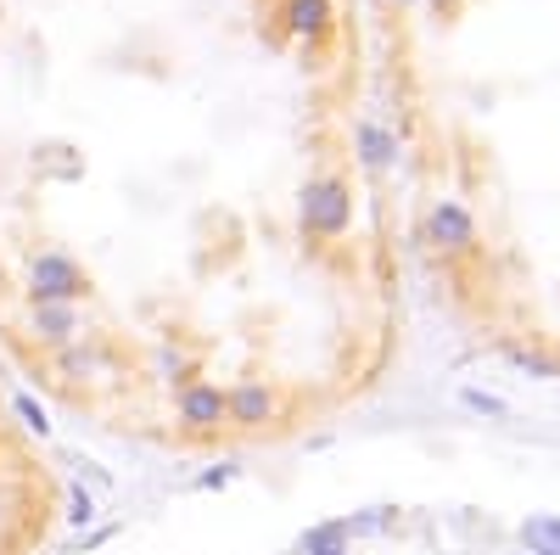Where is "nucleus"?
<instances>
[{
    "instance_id": "obj_9",
    "label": "nucleus",
    "mask_w": 560,
    "mask_h": 555,
    "mask_svg": "<svg viewBox=\"0 0 560 555\" xmlns=\"http://www.w3.org/2000/svg\"><path fill=\"white\" fill-rule=\"evenodd\" d=\"M359 158H364V169H387V163L398 158L393 135H387L382 124H359Z\"/></svg>"
},
{
    "instance_id": "obj_15",
    "label": "nucleus",
    "mask_w": 560,
    "mask_h": 555,
    "mask_svg": "<svg viewBox=\"0 0 560 555\" xmlns=\"http://www.w3.org/2000/svg\"><path fill=\"white\" fill-rule=\"evenodd\" d=\"M230 477H236V466H213V472H202V477H197V488L208 494V488H224Z\"/></svg>"
},
{
    "instance_id": "obj_11",
    "label": "nucleus",
    "mask_w": 560,
    "mask_h": 555,
    "mask_svg": "<svg viewBox=\"0 0 560 555\" xmlns=\"http://www.w3.org/2000/svg\"><path fill=\"white\" fill-rule=\"evenodd\" d=\"M12 409H18V421H23L34 438H51V415H45V404H39L34 393H18V398H12Z\"/></svg>"
},
{
    "instance_id": "obj_4",
    "label": "nucleus",
    "mask_w": 560,
    "mask_h": 555,
    "mask_svg": "<svg viewBox=\"0 0 560 555\" xmlns=\"http://www.w3.org/2000/svg\"><path fill=\"white\" fill-rule=\"evenodd\" d=\"M179 421H185V427H197V432L219 427V421H224V393H219L213 382L179 388Z\"/></svg>"
},
{
    "instance_id": "obj_2",
    "label": "nucleus",
    "mask_w": 560,
    "mask_h": 555,
    "mask_svg": "<svg viewBox=\"0 0 560 555\" xmlns=\"http://www.w3.org/2000/svg\"><path fill=\"white\" fill-rule=\"evenodd\" d=\"M298 213H303V230H314V236H342L353 219V197L342 180H314V185H303Z\"/></svg>"
},
{
    "instance_id": "obj_5",
    "label": "nucleus",
    "mask_w": 560,
    "mask_h": 555,
    "mask_svg": "<svg viewBox=\"0 0 560 555\" xmlns=\"http://www.w3.org/2000/svg\"><path fill=\"white\" fill-rule=\"evenodd\" d=\"M427 236H432L438 247H465V242L477 236V224H471V213H465L459 203H438L432 219H427Z\"/></svg>"
},
{
    "instance_id": "obj_10",
    "label": "nucleus",
    "mask_w": 560,
    "mask_h": 555,
    "mask_svg": "<svg viewBox=\"0 0 560 555\" xmlns=\"http://www.w3.org/2000/svg\"><path fill=\"white\" fill-rule=\"evenodd\" d=\"M522 544H527L533 555L560 550V517H527V522H522Z\"/></svg>"
},
{
    "instance_id": "obj_20",
    "label": "nucleus",
    "mask_w": 560,
    "mask_h": 555,
    "mask_svg": "<svg viewBox=\"0 0 560 555\" xmlns=\"http://www.w3.org/2000/svg\"><path fill=\"white\" fill-rule=\"evenodd\" d=\"M337 555H348V550H337Z\"/></svg>"
},
{
    "instance_id": "obj_13",
    "label": "nucleus",
    "mask_w": 560,
    "mask_h": 555,
    "mask_svg": "<svg viewBox=\"0 0 560 555\" xmlns=\"http://www.w3.org/2000/svg\"><path fill=\"white\" fill-rule=\"evenodd\" d=\"M68 522H73V528L96 522V499H90V488H73V494H68Z\"/></svg>"
},
{
    "instance_id": "obj_7",
    "label": "nucleus",
    "mask_w": 560,
    "mask_h": 555,
    "mask_svg": "<svg viewBox=\"0 0 560 555\" xmlns=\"http://www.w3.org/2000/svg\"><path fill=\"white\" fill-rule=\"evenodd\" d=\"M337 550H348V517L314 522V528L298 539V555H337Z\"/></svg>"
},
{
    "instance_id": "obj_14",
    "label": "nucleus",
    "mask_w": 560,
    "mask_h": 555,
    "mask_svg": "<svg viewBox=\"0 0 560 555\" xmlns=\"http://www.w3.org/2000/svg\"><path fill=\"white\" fill-rule=\"evenodd\" d=\"M393 522V511H364V517H348V539L353 533H382Z\"/></svg>"
},
{
    "instance_id": "obj_8",
    "label": "nucleus",
    "mask_w": 560,
    "mask_h": 555,
    "mask_svg": "<svg viewBox=\"0 0 560 555\" xmlns=\"http://www.w3.org/2000/svg\"><path fill=\"white\" fill-rule=\"evenodd\" d=\"M287 23H292V34L319 39L325 28H331V0H292V7H287Z\"/></svg>"
},
{
    "instance_id": "obj_12",
    "label": "nucleus",
    "mask_w": 560,
    "mask_h": 555,
    "mask_svg": "<svg viewBox=\"0 0 560 555\" xmlns=\"http://www.w3.org/2000/svg\"><path fill=\"white\" fill-rule=\"evenodd\" d=\"M459 404L477 409V415H493V421H504V415H510V404L493 398V393H482V388H459Z\"/></svg>"
},
{
    "instance_id": "obj_16",
    "label": "nucleus",
    "mask_w": 560,
    "mask_h": 555,
    "mask_svg": "<svg viewBox=\"0 0 560 555\" xmlns=\"http://www.w3.org/2000/svg\"><path fill=\"white\" fill-rule=\"evenodd\" d=\"M516 370H527V377H555L549 359H527V354H516Z\"/></svg>"
},
{
    "instance_id": "obj_6",
    "label": "nucleus",
    "mask_w": 560,
    "mask_h": 555,
    "mask_svg": "<svg viewBox=\"0 0 560 555\" xmlns=\"http://www.w3.org/2000/svg\"><path fill=\"white\" fill-rule=\"evenodd\" d=\"M269 409H275V398H269L258 382H242L236 393H224V421L258 427V421H269Z\"/></svg>"
},
{
    "instance_id": "obj_1",
    "label": "nucleus",
    "mask_w": 560,
    "mask_h": 555,
    "mask_svg": "<svg viewBox=\"0 0 560 555\" xmlns=\"http://www.w3.org/2000/svg\"><path fill=\"white\" fill-rule=\"evenodd\" d=\"M23 281H28V303H79L84 298V269L62 247H39L23 269Z\"/></svg>"
},
{
    "instance_id": "obj_19",
    "label": "nucleus",
    "mask_w": 560,
    "mask_h": 555,
    "mask_svg": "<svg viewBox=\"0 0 560 555\" xmlns=\"http://www.w3.org/2000/svg\"><path fill=\"white\" fill-rule=\"evenodd\" d=\"M398 7H415V0H398Z\"/></svg>"
},
{
    "instance_id": "obj_17",
    "label": "nucleus",
    "mask_w": 560,
    "mask_h": 555,
    "mask_svg": "<svg viewBox=\"0 0 560 555\" xmlns=\"http://www.w3.org/2000/svg\"><path fill=\"white\" fill-rule=\"evenodd\" d=\"M179 370H185V359H179V354H163V377H168V382H179Z\"/></svg>"
},
{
    "instance_id": "obj_3",
    "label": "nucleus",
    "mask_w": 560,
    "mask_h": 555,
    "mask_svg": "<svg viewBox=\"0 0 560 555\" xmlns=\"http://www.w3.org/2000/svg\"><path fill=\"white\" fill-rule=\"evenodd\" d=\"M28 332L51 348H68L79 332V303H28Z\"/></svg>"
},
{
    "instance_id": "obj_18",
    "label": "nucleus",
    "mask_w": 560,
    "mask_h": 555,
    "mask_svg": "<svg viewBox=\"0 0 560 555\" xmlns=\"http://www.w3.org/2000/svg\"><path fill=\"white\" fill-rule=\"evenodd\" d=\"M459 7V0H438V12H454Z\"/></svg>"
}]
</instances>
